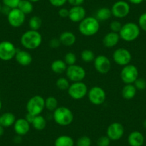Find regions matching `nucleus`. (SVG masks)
<instances>
[{
    "mask_svg": "<svg viewBox=\"0 0 146 146\" xmlns=\"http://www.w3.org/2000/svg\"><path fill=\"white\" fill-rule=\"evenodd\" d=\"M140 28L134 22H127L122 26L119 32L120 39L124 41L130 42L137 39L140 35Z\"/></svg>",
    "mask_w": 146,
    "mask_h": 146,
    "instance_id": "20e7f679",
    "label": "nucleus"
},
{
    "mask_svg": "<svg viewBox=\"0 0 146 146\" xmlns=\"http://www.w3.org/2000/svg\"><path fill=\"white\" fill-rule=\"evenodd\" d=\"M49 2L55 7H61L65 5L67 0H49Z\"/></svg>",
    "mask_w": 146,
    "mask_h": 146,
    "instance_id": "ea45409f",
    "label": "nucleus"
},
{
    "mask_svg": "<svg viewBox=\"0 0 146 146\" xmlns=\"http://www.w3.org/2000/svg\"><path fill=\"white\" fill-rule=\"evenodd\" d=\"M17 8L26 15L32 13L34 7L32 2H31L29 0H21Z\"/></svg>",
    "mask_w": 146,
    "mask_h": 146,
    "instance_id": "cd10ccee",
    "label": "nucleus"
},
{
    "mask_svg": "<svg viewBox=\"0 0 146 146\" xmlns=\"http://www.w3.org/2000/svg\"><path fill=\"white\" fill-rule=\"evenodd\" d=\"M65 72L67 79L73 82H82L86 76L85 69L76 64L68 66Z\"/></svg>",
    "mask_w": 146,
    "mask_h": 146,
    "instance_id": "423d86ee",
    "label": "nucleus"
},
{
    "mask_svg": "<svg viewBox=\"0 0 146 146\" xmlns=\"http://www.w3.org/2000/svg\"><path fill=\"white\" fill-rule=\"evenodd\" d=\"M137 93V89L133 84H127L122 90V96L126 100H131L135 98Z\"/></svg>",
    "mask_w": 146,
    "mask_h": 146,
    "instance_id": "5701e85b",
    "label": "nucleus"
},
{
    "mask_svg": "<svg viewBox=\"0 0 146 146\" xmlns=\"http://www.w3.org/2000/svg\"><path fill=\"white\" fill-rule=\"evenodd\" d=\"M30 125L25 118H19L14 124V130L17 135H25L30 130Z\"/></svg>",
    "mask_w": 146,
    "mask_h": 146,
    "instance_id": "f3484780",
    "label": "nucleus"
},
{
    "mask_svg": "<svg viewBox=\"0 0 146 146\" xmlns=\"http://www.w3.org/2000/svg\"><path fill=\"white\" fill-rule=\"evenodd\" d=\"M110 143H111V140L107 135L101 136L97 140L98 146H110Z\"/></svg>",
    "mask_w": 146,
    "mask_h": 146,
    "instance_id": "f704fd0d",
    "label": "nucleus"
},
{
    "mask_svg": "<svg viewBox=\"0 0 146 146\" xmlns=\"http://www.w3.org/2000/svg\"><path fill=\"white\" fill-rule=\"evenodd\" d=\"M29 1H30L31 2H32V3H34V2H39V1H40V0H29Z\"/></svg>",
    "mask_w": 146,
    "mask_h": 146,
    "instance_id": "09e8293b",
    "label": "nucleus"
},
{
    "mask_svg": "<svg viewBox=\"0 0 146 146\" xmlns=\"http://www.w3.org/2000/svg\"><path fill=\"white\" fill-rule=\"evenodd\" d=\"M80 57L82 61L85 62L86 63L93 62L95 58V54H94L93 52L90 50H84L83 51L81 52Z\"/></svg>",
    "mask_w": 146,
    "mask_h": 146,
    "instance_id": "7c9ffc66",
    "label": "nucleus"
},
{
    "mask_svg": "<svg viewBox=\"0 0 146 146\" xmlns=\"http://www.w3.org/2000/svg\"><path fill=\"white\" fill-rule=\"evenodd\" d=\"M2 12V6H1V4H0V13Z\"/></svg>",
    "mask_w": 146,
    "mask_h": 146,
    "instance_id": "603ef678",
    "label": "nucleus"
},
{
    "mask_svg": "<svg viewBox=\"0 0 146 146\" xmlns=\"http://www.w3.org/2000/svg\"><path fill=\"white\" fill-rule=\"evenodd\" d=\"M144 142V136L139 131L132 132L127 137V143L130 146H143Z\"/></svg>",
    "mask_w": 146,
    "mask_h": 146,
    "instance_id": "aec40b11",
    "label": "nucleus"
},
{
    "mask_svg": "<svg viewBox=\"0 0 146 146\" xmlns=\"http://www.w3.org/2000/svg\"><path fill=\"white\" fill-rule=\"evenodd\" d=\"M93 62L95 70L102 75L107 74L111 68V62L105 55L97 56Z\"/></svg>",
    "mask_w": 146,
    "mask_h": 146,
    "instance_id": "2eb2a0df",
    "label": "nucleus"
},
{
    "mask_svg": "<svg viewBox=\"0 0 146 146\" xmlns=\"http://www.w3.org/2000/svg\"><path fill=\"white\" fill-rule=\"evenodd\" d=\"M125 133L124 126L120 123L115 122L111 123L107 128L106 135L111 140L116 141L123 137Z\"/></svg>",
    "mask_w": 146,
    "mask_h": 146,
    "instance_id": "ddd939ff",
    "label": "nucleus"
},
{
    "mask_svg": "<svg viewBox=\"0 0 146 146\" xmlns=\"http://www.w3.org/2000/svg\"><path fill=\"white\" fill-rule=\"evenodd\" d=\"M70 98L74 100H81L88 95V89L86 84L83 82H73L67 90Z\"/></svg>",
    "mask_w": 146,
    "mask_h": 146,
    "instance_id": "0eeeda50",
    "label": "nucleus"
},
{
    "mask_svg": "<svg viewBox=\"0 0 146 146\" xmlns=\"http://www.w3.org/2000/svg\"><path fill=\"white\" fill-rule=\"evenodd\" d=\"M15 58L18 64L22 66L29 65L32 62V57L31 54L25 50H17Z\"/></svg>",
    "mask_w": 146,
    "mask_h": 146,
    "instance_id": "6ab92c4d",
    "label": "nucleus"
},
{
    "mask_svg": "<svg viewBox=\"0 0 146 146\" xmlns=\"http://www.w3.org/2000/svg\"><path fill=\"white\" fill-rule=\"evenodd\" d=\"M67 2L72 7H76L82 6V5L85 2V0H67Z\"/></svg>",
    "mask_w": 146,
    "mask_h": 146,
    "instance_id": "37998d69",
    "label": "nucleus"
},
{
    "mask_svg": "<svg viewBox=\"0 0 146 146\" xmlns=\"http://www.w3.org/2000/svg\"><path fill=\"white\" fill-rule=\"evenodd\" d=\"M45 108V100L41 95H35L28 100L26 109L28 113L33 115H41Z\"/></svg>",
    "mask_w": 146,
    "mask_h": 146,
    "instance_id": "39448f33",
    "label": "nucleus"
},
{
    "mask_svg": "<svg viewBox=\"0 0 146 146\" xmlns=\"http://www.w3.org/2000/svg\"><path fill=\"white\" fill-rule=\"evenodd\" d=\"M59 40L62 45L65 47H71L75 44L76 42V36L73 32L70 31H65L60 35Z\"/></svg>",
    "mask_w": 146,
    "mask_h": 146,
    "instance_id": "412c9836",
    "label": "nucleus"
},
{
    "mask_svg": "<svg viewBox=\"0 0 146 146\" xmlns=\"http://www.w3.org/2000/svg\"><path fill=\"white\" fill-rule=\"evenodd\" d=\"M58 108V101L57 98L53 96H50L45 99V108L50 111L54 112Z\"/></svg>",
    "mask_w": 146,
    "mask_h": 146,
    "instance_id": "c756f323",
    "label": "nucleus"
},
{
    "mask_svg": "<svg viewBox=\"0 0 146 146\" xmlns=\"http://www.w3.org/2000/svg\"><path fill=\"white\" fill-rule=\"evenodd\" d=\"M136 89L139 90H143L146 88V81L143 78H137L133 83Z\"/></svg>",
    "mask_w": 146,
    "mask_h": 146,
    "instance_id": "c9c22d12",
    "label": "nucleus"
},
{
    "mask_svg": "<svg viewBox=\"0 0 146 146\" xmlns=\"http://www.w3.org/2000/svg\"><path fill=\"white\" fill-rule=\"evenodd\" d=\"M49 45L50 47L53 49L58 48L60 45H61V42H60L59 38H53L49 42Z\"/></svg>",
    "mask_w": 146,
    "mask_h": 146,
    "instance_id": "a19ab883",
    "label": "nucleus"
},
{
    "mask_svg": "<svg viewBox=\"0 0 146 146\" xmlns=\"http://www.w3.org/2000/svg\"><path fill=\"white\" fill-rule=\"evenodd\" d=\"M122 26H123L122 24L119 21L117 20L113 21L110 23V29H111L112 32H116V33H119L120 32Z\"/></svg>",
    "mask_w": 146,
    "mask_h": 146,
    "instance_id": "4c0bfd02",
    "label": "nucleus"
},
{
    "mask_svg": "<svg viewBox=\"0 0 146 146\" xmlns=\"http://www.w3.org/2000/svg\"><path fill=\"white\" fill-rule=\"evenodd\" d=\"M138 26L140 29L146 32V12L142 14L139 17Z\"/></svg>",
    "mask_w": 146,
    "mask_h": 146,
    "instance_id": "58836bf2",
    "label": "nucleus"
},
{
    "mask_svg": "<svg viewBox=\"0 0 146 146\" xmlns=\"http://www.w3.org/2000/svg\"><path fill=\"white\" fill-rule=\"evenodd\" d=\"M67 68V65L64 60H56L51 64V69L53 72L56 74H62L64 72Z\"/></svg>",
    "mask_w": 146,
    "mask_h": 146,
    "instance_id": "393cba45",
    "label": "nucleus"
},
{
    "mask_svg": "<svg viewBox=\"0 0 146 146\" xmlns=\"http://www.w3.org/2000/svg\"><path fill=\"white\" fill-rule=\"evenodd\" d=\"M113 58L115 62L120 66H125L130 64L132 60L131 53L125 48H118L113 52Z\"/></svg>",
    "mask_w": 146,
    "mask_h": 146,
    "instance_id": "f8f14e48",
    "label": "nucleus"
},
{
    "mask_svg": "<svg viewBox=\"0 0 146 146\" xmlns=\"http://www.w3.org/2000/svg\"><path fill=\"white\" fill-rule=\"evenodd\" d=\"M120 40L119 33H116L114 32H110L105 35L102 40V43L104 46L108 48L114 47L118 44Z\"/></svg>",
    "mask_w": 146,
    "mask_h": 146,
    "instance_id": "a211bd4d",
    "label": "nucleus"
},
{
    "mask_svg": "<svg viewBox=\"0 0 146 146\" xmlns=\"http://www.w3.org/2000/svg\"><path fill=\"white\" fill-rule=\"evenodd\" d=\"M64 61L65 62L67 65H73V64H75V63H76L77 57L75 54H74L73 52H68L64 56Z\"/></svg>",
    "mask_w": 146,
    "mask_h": 146,
    "instance_id": "72a5a7b5",
    "label": "nucleus"
},
{
    "mask_svg": "<svg viewBox=\"0 0 146 146\" xmlns=\"http://www.w3.org/2000/svg\"><path fill=\"white\" fill-rule=\"evenodd\" d=\"M129 2H130L133 5H140L144 0H128Z\"/></svg>",
    "mask_w": 146,
    "mask_h": 146,
    "instance_id": "a18cd8bd",
    "label": "nucleus"
},
{
    "mask_svg": "<svg viewBox=\"0 0 146 146\" xmlns=\"http://www.w3.org/2000/svg\"><path fill=\"white\" fill-rule=\"evenodd\" d=\"M42 42V36L38 31H26L22 34L20 39L21 44L27 50H35L38 48Z\"/></svg>",
    "mask_w": 146,
    "mask_h": 146,
    "instance_id": "f257e3e1",
    "label": "nucleus"
},
{
    "mask_svg": "<svg viewBox=\"0 0 146 146\" xmlns=\"http://www.w3.org/2000/svg\"><path fill=\"white\" fill-rule=\"evenodd\" d=\"M78 29L80 32L84 36H93L99 31L100 22L96 17H88L80 22Z\"/></svg>",
    "mask_w": 146,
    "mask_h": 146,
    "instance_id": "f03ea898",
    "label": "nucleus"
},
{
    "mask_svg": "<svg viewBox=\"0 0 146 146\" xmlns=\"http://www.w3.org/2000/svg\"><path fill=\"white\" fill-rule=\"evenodd\" d=\"M53 119L59 125L67 126L70 125L73 122L74 115L67 107H58L53 112Z\"/></svg>",
    "mask_w": 146,
    "mask_h": 146,
    "instance_id": "7ed1b4c3",
    "label": "nucleus"
},
{
    "mask_svg": "<svg viewBox=\"0 0 146 146\" xmlns=\"http://www.w3.org/2000/svg\"><path fill=\"white\" fill-rule=\"evenodd\" d=\"M1 108H2V102L0 100V110H1Z\"/></svg>",
    "mask_w": 146,
    "mask_h": 146,
    "instance_id": "3c124183",
    "label": "nucleus"
},
{
    "mask_svg": "<svg viewBox=\"0 0 146 146\" xmlns=\"http://www.w3.org/2000/svg\"><path fill=\"white\" fill-rule=\"evenodd\" d=\"M35 117V115H31V114H29V113H27V114L26 115V116H25V118L26 119V120H27V121L31 124V123H32V121H33Z\"/></svg>",
    "mask_w": 146,
    "mask_h": 146,
    "instance_id": "c03bdc74",
    "label": "nucleus"
},
{
    "mask_svg": "<svg viewBox=\"0 0 146 146\" xmlns=\"http://www.w3.org/2000/svg\"><path fill=\"white\" fill-rule=\"evenodd\" d=\"M22 141V139H21V136L20 135H17L16 137L15 138V142L17 143H19Z\"/></svg>",
    "mask_w": 146,
    "mask_h": 146,
    "instance_id": "49530a36",
    "label": "nucleus"
},
{
    "mask_svg": "<svg viewBox=\"0 0 146 146\" xmlns=\"http://www.w3.org/2000/svg\"><path fill=\"white\" fill-rule=\"evenodd\" d=\"M17 51V48L11 42L3 41L0 42V60L4 61L11 60L15 57Z\"/></svg>",
    "mask_w": 146,
    "mask_h": 146,
    "instance_id": "1a4fd4ad",
    "label": "nucleus"
},
{
    "mask_svg": "<svg viewBox=\"0 0 146 146\" xmlns=\"http://www.w3.org/2000/svg\"><path fill=\"white\" fill-rule=\"evenodd\" d=\"M70 85L69 80L65 78H60L56 82V86L60 90H67Z\"/></svg>",
    "mask_w": 146,
    "mask_h": 146,
    "instance_id": "2f4dec72",
    "label": "nucleus"
},
{
    "mask_svg": "<svg viewBox=\"0 0 146 146\" xmlns=\"http://www.w3.org/2000/svg\"><path fill=\"white\" fill-rule=\"evenodd\" d=\"M25 15L18 8L12 9L7 15V20L13 27H19L25 22Z\"/></svg>",
    "mask_w": 146,
    "mask_h": 146,
    "instance_id": "4468645a",
    "label": "nucleus"
},
{
    "mask_svg": "<svg viewBox=\"0 0 146 146\" xmlns=\"http://www.w3.org/2000/svg\"><path fill=\"white\" fill-rule=\"evenodd\" d=\"M4 133V127H2V125H0V136L2 135Z\"/></svg>",
    "mask_w": 146,
    "mask_h": 146,
    "instance_id": "de8ad7c7",
    "label": "nucleus"
},
{
    "mask_svg": "<svg viewBox=\"0 0 146 146\" xmlns=\"http://www.w3.org/2000/svg\"><path fill=\"white\" fill-rule=\"evenodd\" d=\"M42 24V21L41 18L38 16L32 17L29 20V26L32 30L38 31L41 27Z\"/></svg>",
    "mask_w": 146,
    "mask_h": 146,
    "instance_id": "c85d7f7f",
    "label": "nucleus"
},
{
    "mask_svg": "<svg viewBox=\"0 0 146 146\" xmlns=\"http://www.w3.org/2000/svg\"><path fill=\"white\" fill-rule=\"evenodd\" d=\"M16 117L12 113H5L0 116V125L4 127H8L14 125Z\"/></svg>",
    "mask_w": 146,
    "mask_h": 146,
    "instance_id": "4be33fe9",
    "label": "nucleus"
},
{
    "mask_svg": "<svg viewBox=\"0 0 146 146\" xmlns=\"http://www.w3.org/2000/svg\"><path fill=\"white\" fill-rule=\"evenodd\" d=\"M31 125L33 126L35 130H38V131H42L46 127L47 121L42 115H39L35 116Z\"/></svg>",
    "mask_w": 146,
    "mask_h": 146,
    "instance_id": "a878e982",
    "label": "nucleus"
},
{
    "mask_svg": "<svg viewBox=\"0 0 146 146\" xmlns=\"http://www.w3.org/2000/svg\"><path fill=\"white\" fill-rule=\"evenodd\" d=\"M86 17V10L82 6L72 7L69 9V17L70 20L75 23H80Z\"/></svg>",
    "mask_w": 146,
    "mask_h": 146,
    "instance_id": "dca6fc26",
    "label": "nucleus"
},
{
    "mask_svg": "<svg viewBox=\"0 0 146 146\" xmlns=\"http://www.w3.org/2000/svg\"><path fill=\"white\" fill-rule=\"evenodd\" d=\"M110 9L113 16L118 19H122L126 17L129 15L130 12V7L127 2L120 0L113 4Z\"/></svg>",
    "mask_w": 146,
    "mask_h": 146,
    "instance_id": "9b49d317",
    "label": "nucleus"
},
{
    "mask_svg": "<svg viewBox=\"0 0 146 146\" xmlns=\"http://www.w3.org/2000/svg\"><path fill=\"white\" fill-rule=\"evenodd\" d=\"M5 6L8 7L10 9L17 8L21 0H2Z\"/></svg>",
    "mask_w": 146,
    "mask_h": 146,
    "instance_id": "e433bc0d",
    "label": "nucleus"
},
{
    "mask_svg": "<svg viewBox=\"0 0 146 146\" xmlns=\"http://www.w3.org/2000/svg\"><path fill=\"white\" fill-rule=\"evenodd\" d=\"M143 126H144V127H145V128H146V120H145L144 123H143Z\"/></svg>",
    "mask_w": 146,
    "mask_h": 146,
    "instance_id": "8fccbe9b",
    "label": "nucleus"
},
{
    "mask_svg": "<svg viewBox=\"0 0 146 146\" xmlns=\"http://www.w3.org/2000/svg\"><path fill=\"white\" fill-rule=\"evenodd\" d=\"M92 140L90 137L87 135L81 136L76 142V146H91Z\"/></svg>",
    "mask_w": 146,
    "mask_h": 146,
    "instance_id": "473e14b6",
    "label": "nucleus"
},
{
    "mask_svg": "<svg viewBox=\"0 0 146 146\" xmlns=\"http://www.w3.org/2000/svg\"><path fill=\"white\" fill-rule=\"evenodd\" d=\"M88 97L91 103L95 105H100L105 101L106 94L102 88L95 86L88 90Z\"/></svg>",
    "mask_w": 146,
    "mask_h": 146,
    "instance_id": "9d476101",
    "label": "nucleus"
},
{
    "mask_svg": "<svg viewBox=\"0 0 146 146\" xmlns=\"http://www.w3.org/2000/svg\"><path fill=\"white\" fill-rule=\"evenodd\" d=\"M113 16L111 9L108 7L100 8L96 12V19L98 21H106Z\"/></svg>",
    "mask_w": 146,
    "mask_h": 146,
    "instance_id": "bb28decb",
    "label": "nucleus"
},
{
    "mask_svg": "<svg viewBox=\"0 0 146 146\" xmlns=\"http://www.w3.org/2000/svg\"><path fill=\"white\" fill-rule=\"evenodd\" d=\"M75 141L72 137L66 135H60L56 138L54 146H74Z\"/></svg>",
    "mask_w": 146,
    "mask_h": 146,
    "instance_id": "b1692460",
    "label": "nucleus"
},
{
    "mask_svg": "<svg viewBox=\"0 0 146 146\" xmlns=\"http://www.w3.org/2000/svg\"><path fill=\"white\" fill-rule=\"evenodd\" d=\"M58 15L62 18H67L69 17V9L66 8H61L58 12Z\"/></svg>",
    "mask_w": 146,
    "mask_h": 146,
    "instance_id": "79ce46f5",
    "label": "nucleus"
},
{
    "mask_svg": "<svg viewBox=\"0 0 146 146\" xmlns=\"http://www.w3.org/2000/svg\"><path fill=\"white\" fill-rule=\"evenodd\" d=\"M138 70L136 66L133 64H127L124 66L120 72V78L122 81L125 85L133 84L135 81L138 78Z\"/></svg>",
    "mask_w": 146,
    "mask_h": 146,
    "instance_id": "6e6552de",
    "label": "nucleus"
}]
</instances>
